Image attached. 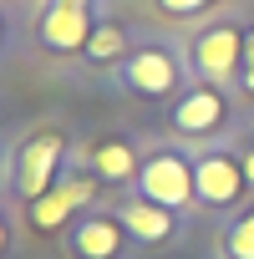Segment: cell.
I'll return each instance as SVG.
<instances>
[{"mask_svg": "<svg viewBox=\"0 0 254 259\" xmlns=\"http://www.w3.org/2000/svg\"><path fill=\"white\" fill-rule=\"evenodd\" d=\"M138 183H143V198H153V203H163V208H178V203H188V193H198L188 163H178L173 153L153 158V163L138 173Z\"/></svg>", "mask_w": 254, "mask_h": 259, "instance_id": "cell-1", "label": "cell"}, {"mask_svg": "<svg viewBox=\"0 0 254 259\" xmlns=\"http://www.w3.org/2000/svg\"><path fill=\"white\" fill-rule=\"evenodd\" d=\"M56 158H61V138H36L21 163H16V188L21 198H46L51 183H56Z\"/></svg>", "mask_w": 254, "mask_h": 259, "instance_id": "cell-2", "label": "cell"}, {"mask_svg": "<svg viewBox=\"0 0 254 259\" xmlns=\"http://www.w3.org/2000/svg\"><path fill=\"white\" fill-rule=\"evenodd\" d=\"M249 178H244V168L234 163V158H203L198 168H193V188H198V198L203 203H234L239 198V188H244Z\"/></svg>", "mask_w": 254, "mask_h": 259, "instance_id": "cell-3", "label": "cell"}, {"mask_svg": "<svg viewBox=\"0 0 254 259\" xmlns=\"http://www.w3.org/2000/svg\"><path fill=\"white\" fill-rule=\"evenodd\" d=\"M41 41H46L51 51H76V46H87V41H92V16H87V6H51L46 21H41Z\"/></svg>", "mask_w": 254, "mask_h": 259, "instance_id": "cell-4", "label": "cell"}, {"mask_svg": "<svg viewBox=\"0 0 254 259\" xmlns=\"http://www.w3.org/2000/svg\"><path fill=\"white\" fill-rule=\"evenodd\" d=\"M198 66H203L208 76H229V71H239V66H244V41H239V31H229V26L208 31V36L198 41Z\"/></svg>", "mask_w": 254, "mask_h": 259, "instance_id": "cell-5", "label": "cell"}, {"mask_svg": "<svg viewBox=\"0 0 254 259\" xmlns=\"http://www.w3.org/2000/svg\"><path fill=\"white\" fill-rule=\"evenodd\" d=\"M92 193H97V183H92V178H71V183H56L46 198H36V229H56V224H61V219L76 208V203H87Z\"/></svg>", "mask_w": 254, "mask_h": 259, "instance_id": "cell-6", "label": "cell"}, {"mask_svg": "<svg viewBox=\"0 0 254 259\" xmlns=\"http://www.w3.org/2000/svg\"><path fill=\"white\" fill-rule=\"evenodd\" d=\"M127 81H133L138 92H148V97H158V92H173L178 71H173V61L163 51H138L133 61H127Z\"/></svg>", "mask_w": 254, "mask_h": 259, "instance_id": "cell-7", "label": "cell"}, {"mask_svg": "<svg viewBox=\"0 0 254 259\" xmlns=\"http://www.w3.org/2000/svg\"><path fill=\"white\" fill-rule=\"evenodd\" d=\"M117 219H122V229H127V234H138V239H148V244H158V239H168V234H173V219H168V208H163V203H153V198L127 203Z\"/></svg>", "mask_w": 254, "mask_h": 259, "instance_id": "cell-8", "label": "cell"}, {"mask_svg": "<svg viewBox=\"0 0 254 259\" xmlns=\"http://www.w3.org/2000/svg\"><path fill=\"white\" fill-rule=\"evenodd\" d=\"M219 117H224L219 92H188V97L178 102V112H173V122L183 127V133H208Z\"/></svg>", "mask_w": 254, "mask_h": 259, "instance_id": "cell-9", "label": "cell"}, {"mask_svg": "<svg viewBox=\"0 0 254 259\" xmlns=\"http://www.w3.org/2000/svg\"><path fill=\"white\" fill-rule=\"evenodd\" d=\"M117 244H122V234H117L112 219H87V224H76V254H81V259H112Z\"/></svg>", "mask_w": 254, "mask_h": 259, "instance_id": "cell-10", "label": "cell"}, {"mask_svg": "<svg viewBox=\"0 0 254 259\" xmlns=\"http://www.w3.org/2000/svg\"><path fill=\"white\" fill-rule=\"evenodd\" d=\"M97 173H102L107 183L133 178V173H138V158H133V148H127V143H102V148H97Z\"/></svg>", "mask_w": 254, "mask_h": 259, "instance_id": "cell-11", "label": "cell"}, {"mask_svg": "<svg viewBox=\"0 0 254 259\" xmlns=\"http://www.w3.org/2000/svg\"><path fill=\"white\" fill-rule=\"evenodd\" d=\"M122 46H127V36H122L117 26H97L92 41H87V56H92V61H117Z\"/></svg>", "mask_w": 254, "mask_h": 259, "instance_id": "cell-12", "label": "cell"}, {"mask_svg": "<svg viewBox=\"0 0 254 259\" xmlns=\"http://www.w3.org/2000/svg\"><path fill=\"white\" fill-rule=\"evenodd\" d=\"M229 254H234V259H254V213L229 234Z\"/></svg>", "mask_w": 254, "mask_h": 259, "instance_id": "cell-13", "label": "cell"}, {"mask_svg": "<svg viewBox=\"0 0 254 259\" xmlns=\"http://www.w3.org/2000/svg\"><path fill=\"white\" fill-rule=\"evenodd\" d=\"M239 71H244V87L254 92V36L244 41V66H239Z\"/></svg>", "mask_w": 254, "mask_h": 259, "instance_id": "cell-14", "label": "cell"}, {"mask_svg": "<svg viewBox=\"0 0 254 259\" xmlns=\"http://www.w3.org/2000/svg\"><path fill=\"white\" fill-rule=\"evenodd\" d=\"M203 0H163V11H173V16H183V11H198Z\"/></svg>", "mask_w": 254, "mask_h": 259, "instance_id": "cell-15", "label": "cell"}, {"mask_svg": "<svg viewBox=\"0 0 254 259\" xmlns=\"http://www.w3.org/2000/svg\"><path fill=\"white\" fill-rule=\"evenodd\" d=\"M244 178L254 183V148H249V158H244Z\"/></svg>", "mask_w": 254, "mask_h": 259, "instance_id": "cell-16", "label": "cell"}, {"mask_svg": "<svg viewBox=\"0 0 254 259\" xmlns=\"http://www.w3.org/2000/svg\"><path fill=\"white\" fill-rule=\"evenodd\" d=\"M51 6H87V0H51Z\"/></svg>", "mask_w": 254, "mask_h": 259, "instance_id": "cell-17", "label": "cell"}, {"mask_svg": "<svg viewBox=\"0 0 254 259\" xmlns=\"http://www.w3.org/2000/svg\"><path fill=\"white\" fill-rule=\"evenodd\" d=\"M0 249H6V224H0Z\"/></svg>", "mask_w": 254, "mask_h": 259, "instance_id": "cell-18", "label": "cell"}]
</instances>
